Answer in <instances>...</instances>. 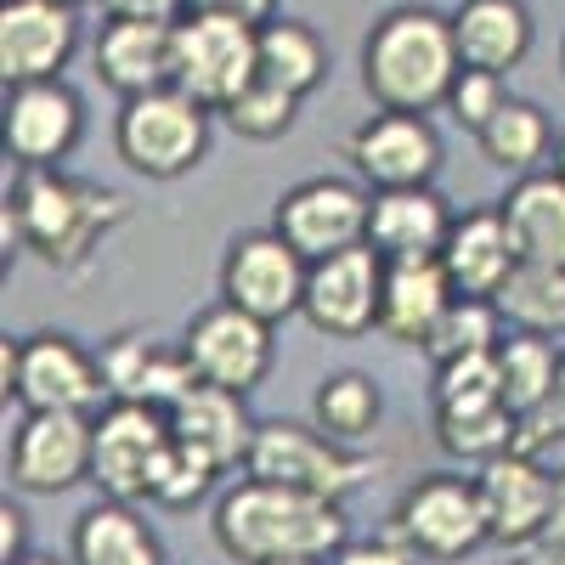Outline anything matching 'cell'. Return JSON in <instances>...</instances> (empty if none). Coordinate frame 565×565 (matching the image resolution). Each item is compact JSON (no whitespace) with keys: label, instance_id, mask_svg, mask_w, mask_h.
I'll use <instances>...</instances> for the list:
<instances>
[{"label":"cell","instance_id":"cell-9","mask_svg":"<svg viewBox=\"0 0 565 565\" xmlns=\"http://www.w3.org/2000/svg\"><path fill=\"white\" fill-rule=\"evenodd\" d=\"M396 543L418 559H463L492 543L481 487L463 476H418L396 498Z\"/></svg>","mask_w":565,"mask_h":565},{"label":"cell","instance_id":"cell-4","mask_svg":"<svg viewBox=\"0 0 565 565\" xmlns=\"http://www.w3.org/2000/svg\"><path fill=\"white\" fill-rule=\"evenodd\" d=\"M244 476L295 487V492H311V498H328V503H345V498L373 476V458L351 452V447L334 441V436H322L317 424L266 418L260 430H255V441H249Z\"/></svg>","mask_w":565,"mask_h":565},{"label":"cell","instance_id":"cell-30","mask_svg":"<svg viewBox=\"0 0 565 565\" xmlns=\"http://www.w3.org/2000/svg\"><path fill=\"white\" fill-rule=\"evenodd\" d=\"M476 141H481L487 164H498V170H509V175H537V164H543L548 148H554V130H548V114H543L537 103L509 97V103L487 119V130H481Z\"/></svg>","mask_w":565,"mask_h":565},{"label":"cell","instance_id":"cell-26","mask_svg":"<svg viewBox=\"0 0 565 565\" xmlns=\"http://www.w3.org/2000/svg\"><path fill=\"white\" fill-rule=\"evenodd\" d=\"M74 565H164V543L130 503L103 498L74 521Z\"/></svg>","mask_w":565,"mask_h":565},{"label":"cell","instance_id":"cell-6","mask_svg":"<svg viewBox=\"0 0 565 565\" xmlns=\"http://www.w3.org/2000/svg\"><path fill=\"white\" fill-rule=\"evenodd\" d=\"M260 79V29L238 18L186 12L175 23V90L221 114Z\"/></svg>","mask_w":565,"mask_h":565},{"label":"cell","instance_id":"cell-8","mask_svg":"<svg viewBox=\"0 0 565 565\" xmlns=\"http://www.w3.org/2000/svg\"><path fill=\"white\" fill-rule=\"evenodd\" d=\"M175 447L170 413L141 407V402H114L90 424V481L114 503L153 498V481Z\"/></svg>","mask_w":565,"mask_h":565},{"label":"cell","instance_id":"cell-20","mask_svg":"<svg viewBox=\"0 0 565 565\" xmlns=\"http://www.w3.org/2000/svg\"><path fill=\"white\" fill-rule=\"evenodd\" d=\"M452 210L436 186H396V193H373L367 204V244L380 249L385 266L402 260H441L452 238Z\"/></svg>","mask_w":565,"mask_h":565},{"label":"cell","instance_id":"cell-19","mask_svg":"<svg viewBox=\"0 0 565 565\" xmlns=\"http://www.w3.org/2000/svg\"><path fill=\"white\" fill-rule=\"evenodd\" d=\"M97 79L119 97H148V90L175 85V23H141V18H108L97 45H90Z\"/></svg>","mask_w":565,"mask_h":565},{"label":"cell","instance_id":"cell-41","mask_svg":"<svg viewBox=\"0 0 565 565\" xmlns=\"http://www.w3.org/2000/svg\"><path fill=\"white\" fill-rule=\"evenodd\" d=\"M23 509L7 498V503H0V565H18V559H29L23 554Z\"/></svg>","mask_w":565,"mask_h":565},{"label":"cell","instance_id":"cell-31","mask_svg":"<svg viewBox=\"0 0 565 565\" xmlns=\"http://www.w3.org/2000/svg\"><path fill=\"white\" fill-rule=\"evenodd\" d=\"M380 413H385V396H380V385H373V373H362V367L328 373V380L317 385V396H311L317 430L334 436V441H345V447L362 441V436H373Z\"/></svg>","mask_w":565,"mask_h":565},{"label":"cell","instance_id":"cell-33","mask_svg":"<svg viewBox=\"0 0 565 565\" xmlns=\"http://www.w3.org/2000/svg\"><path fill=\"white\" fill-rule=\"evenodd\" d=\"M503 345V311L498 300H476V295H458L441 322L430 328V340H424V356L436 367L441 362H463V356H487Z\"/></svg>","mask_w":565,"mask_h":565},{"label":"cell","instance_id":"cell-12","mask_svg":"<svg viewBox=\"0 0 565 565\" xmlns=\"http://www.w3.org/2000/svg\"><path fill=\"white\" fill-rule=\"evenodd\" d=\"M385 260L373 244L340 249L328 260H311L306 277V306L300 317L328 340H362L367 328H380V306H385Z\"/></svg>","mask_w":565,"mask_h":565},{"label":"cell","instance_id":"cell-48","mask_svg":"<svg viewBox=\"0 0 565 565\" xmlns=\"http://www.w3.org/2000/svg\"><path fill=\"white\" fill-rule=\"evenodd\" d=\"M63 7H79V0H63Z\"/></svg>","mask_w":565,"mask_h":565},{"label":"cell","instance_id":"cell-29","mask_svg":"<svg viewBox=\"0 0 565 565\" xmlns=\"http://www.w3.org/2000/svg\"><path fill=\"white\" fill-rule=\"evenodd\" d=\"M498 311L503 322H514V334H543V340L565 334V266L521 260L498 289Z\"/></svg>","mask_w":565,"mask_h":565},{"label":"cell","instance_id":"cell-21","mask_svg":"<svg viewBox=\"0 0 565 565\" xmlns=\"http://www.w3.org/2000/svg\"><path fill=\"white\" fill-rule=\"evenodd\" d=\"M452 40H458V63L481 68V74H509L532 57L537 23L526 12V0H458L452 12Z\"/></svg>","mask_w":565,"mask_h":565},{"label":"cell","instance_id":"cell-32","mask_svg":"<svg viewBox=\"0 0 565 565\" xmlns=\"http://www.w3.org/2000/svg\"><path fill=\"white\" fill-rule=\"evenodd\" d=\"M559 362L565 356L543 334H509L498 345V385H503V402H509L514 418H526L548 402V391L559 380Z\"/></svg>","mask_w":565,"mask_h":565},{"label":"cell","instance_id":"cell-22","mask_svg":"<svg viewBox=\"0 0 565 565\" xmlns=\"http://www.w3.org/2000/svg\"><path fill=\"white\" fill-rule=\"evenodd\" d=\"M441 266H447L458 295L498 300V289L514 277V266H521V244H514L503 210H469V215H458L452 238L441 249Z\"/></svg>","mask_w":565,"mask_h":565},{"label":"cell","instance_id":"cell-14","mask_svg":"<svg viewBox=\"0 0 565 565\" xmlns=\"http://www.w3.org/2000/svg\"><path fill=\"white\" fill-rule=\"evenodd\" d=\"M345 159L367 181V193H396V186H430L441 170V136L424 114H367L345 136Z\"/></svg>","mask_w":565,"mask_h":565},{"label":"cell","instance_id":"cell-43","mask_svg":"<svg viewBox=\"0 0 565 565\" xmlns=\"http://www.w3.org/2000/svg\"><path fill=\"white\" fill-rule=\"evenodd\" d=\"M543 543H565V469L554 476V503H548V526H543Z\"/></svg>","mask_w":565,"mask_h":565},{"label":"cell","instance_id":"cell-40","mask_svg":"<svg viewBox=\"0 0 565 565\" xmlns=\"http://www.w3.org/2000/svg\"><path fill=\"white\" fill-rule=\"evenodd\" d=\"M418 554H407L402 543H345L328 565H413Z\"/></svg>","mask_w":565,"mask_h":565},{"label":"cell","instance_id":"cell-37","mask_svg":"<svg viewBox=\"0 0 565 565\" xmlns=\"http://www.w3.org/2000/svg\"><path fill=\"white\" fill-rule=\"evenodd\" d=\"M554 441H565V362H559V380H554L548 402H543L537 413H526V418H521V430H514V452L537 458V452H543V447H554Z\"/></svg>","mask_w":565,"mask_h":565},{"label":"cell","instance_id":"cell-3","mask_svg":"<svg viewBox=\"0 0 565 565\" xmlns=\"http://www.w3.org/2000/svg\"><path fill=\"white\" fill-rule=\"evenodd\" d=\"M125 221V199L63 170H18L7 193V249L23 244L52 266H85Z\"/></svg>","mask_w":565,"mask_h":565},{"label":"cell","instance_id":"cell-1","mask_svg":"<svg viewBox=\"0 0 565 565\" xmlns=\"http://www.w3.org/2000/svg\"><path fill=\"white\" fill-rule=\"evenodd\" d=\"M215 543L238 565H271V559H334L345 537V509L244 476L215 503Z\"/></svg>","mask_w":565,"mask_h":565},{"label":"cell","instance_id":"cell-10","mask_svg":"<svg viewBox=\"0 0 565 565\" xmlns=\"http://www.w3.org/2000/svg\"><path fill=\"white\" fill-rule=\"evenodd\" d=\"M306 277H311V260L289 238H277L271 226L238 232L221 260V300L260 322H282L306 306Z\"/></svg>","mask_w":565,"mask_h":565},{"label":"cell","instance_id":"cell-17","mask_svg":"<svg viewBox=\"0 0 565 565\" xmlns=\"http://www.w3.org/2000/svg\"><path fill=\"white\" fill-rule=\"evenodd\" d=\"M90 424L85 413H23L12 430V487L57 498L90 481Z\"/></svg>","mask_w":565,"mask_h":565},{"label":"cell","instance_id":"cell-36","mask_svg":"<svg viewBox=\"0 0 565 565\" xmlns=\"http://www.w3.org/2000/svg\"><path fill=\"white\" fill-rule=\"evenodd\" d=\"M509 103V90H503V79L498 74H481V68H458V79H452V90H447V114L463 125V130H487V119L498 114Z\"/></svg>","mask_w":565,"mask_h":565},{"label":"cell","instance_id":"cell-15","mask_svg":"<svg viewBox=\"0 0 565 565\" xmlns=\"http://www.w3.org/2000/svg\"><path fill=\"white\" fill-rule=\"evenodd\" d=\"M85 130V108L63 79L7 85V159L18 170H57Z\"/></svg>","mask_w":565,"mask_h":565},{"label":"cell","instance_id":"cell-42","mask_svg":"<svg viewBox=\"0 0 565 565\" xmlns=\"http://www.w3.org/2000/svg\"><path fill=\"white\" fill-rule=\"evenodd\" d=\"M509 565H565V543H526V548H509Z\"/></svg>","mask_w":565,"mask_h":565},{"label":"cell","instance_id":"cell-44","mask_svg":"<svg viewBox=\"0 0 565 565\" xmlns=\"http://www.w3.org/2000/svg\"><path fill=\"white\" fill-rule=\"evenodd\" d=\"M554 175L565 181V130H559V141H554Z\"/></svg>","mask_w":565,"mask_h":565},{"label":"cell","instance_id":"cell-39","mask_svg":"<svg viewBox=\"0 0 565 565\" xmlns=\"http://www.w3.org/2000/svg\"><path fill=\"white\" fill-rule=\"evenodd\" d=\"M108 18H141V23H181L186 0H103Z\"/></svg>","mask_w":565,"mask_h":565},{"label":"cell","instance_id":"cell-7","mask_svg":"<svg viewBox=\"0 0 565 565\" xmlns=\"http://www.w3.org/2000/svg\"><path fill=\"white\" fill-rule=\"evenodd\" d=\"M0 367H7V396H18L29 413H85L90 418L108 396L103 362L68 334H29L18 345L7 340Z\"/></svg>","mask_w":565,"mask_h":565},{"label":"cell","instance_id":"cell-46","mask_svg":"<svg viewBox=\"0 0 565 565\" xmlns=\"http://www.w3.org/2000/svg\"><path fill=\"white\" fill-rule=\"evenodd\" d=\"M271 565H328V559H271Z\"/></svg>","mask_w":565,"mask_h":565},{"label":"cell","instance_id":"cell-25","mask_svg":"<svg viewBox=\"0 0 565 565\" xmlns=\"http://www.w3.org/2000/svg\"><path fill=\"white\" fill-rule=\"evenodd\" d=\"M514 244H521V260H543V266H565V181L548 170L521 175L509 186V199L498 204Z\"/></svg>","mask_w":565,"mask_h":565},{"label":"cell","instance_id":"cell-5","mask_svg":"<svg viewBox=\"0 0 565 565\" xmlns=\"http://www.w3.org/2000/svg\"><path fill=\"white\" fill-rule=\"evenodd\" d=\"M114 153L148 181H175L210 153V108L175 85L130 97L114 119Z\"/></svg>","mask_w":565,"mask_h":565},{"label":"cell","instance_id":"cell-2","mask_svg":"<svg viewBox=\"0 0 565 565\" xmlns=\"http://www.w3.org/2000/svg\"><path fill=\"white\" fill-rule=\"evenodd\" d=\"M452 12L436 7H391L362 40V90L385 114H430L447 108L458 79Z\"/></svg>","mask_w":565,"mask_h":565},{"label":"cell","instance_id":"cell-45","mask_svg":"<svg viewBox=\"0 0 565 565\" xmlns=\"http://www.w3.org/2000/svg\"><path fill=\"white\" fill-rule=\"evenodd\" d=\"M18 565H57V559H45V554H29V559H18Z\"/></svg>","mask_w":565,"mask_h":565},{"label":"cell","instance_id":"cell-11","mask_svg":"<svg viewBox=\"0 0 565 565\" xmlns=\"http://www.w3.org/2000/svg\"><path fill=\"white\" fill-rule=\"evenodd\" d=\"M367 204H373V193H362L356 181L311 175V181H295L289 193L277 199L271 232L289 238L306 260H328L340 249L367 244Z\"/></svg>","mask_w":565,"mask_h":565},{"label":"cell","instance_id":"cell-34","mask_svg":"<svg viewBox=\"0 0 565 565\" xmlns=\"http://www.w3.org/2000/svg\"><path fill=\"white\" fill-rule=\"evenodd\" d=\"M221 119H226L232 136H244V141H277V136L295 130L300 97H295V90H282V85H271V79H255L238 103L221 108Z\"/></svg>","mask_w":565,"mask_h":565},{"label":"cell","instance_id":"cell-38","mask_svg":"<svg viewBox=\"0 0 565 565\" xmlns=\"http://www.w3.org/2000/svg\"><path fill=\"white\" fill-rule=\"evenodd\" d=\"M186 12L238 18V23H255V29H266V23L277 18V0H186Z\"/></svg>","mask_w":565,"mask_h":565},{"label":"cell","instance_id":"cell-13","mask_svg":"<svg viewBox=\"0 0 565 565\" xmlns=\"http://www.w3.org/2000/svg\"><path fill=\"white\" fill-rule=\"evenodd\" d=\"M186 362H193L199 385H221V391H238L249 396L266 373H271V322L238 311V306H204L193 322H186V340H181Z\"/></svg>","mask_w":565,"mask_h":565},{"label":"cell","instance_id":"cell-35","mask_svg":"<svg viewBox=\"0 0 565 565\" xmlns=\"http://www.w3.org/2000/svg\"><path fill=\"white\" fill-rule=\"evenodd\" d=\"M215 476H226V469H221L210 452L175 441L170 458H164V469H159V481H153V503H164V509H186V503H199V498L215 487Z\"/></svg>","mask_w":565,"mask_h":565},{"label":"cell","instance_id":"cell-23","mask_svg":"<svg viewBox=\"0 0 565 565\" xmlns=\"http://www.w3.org/2000/svg\"><path fill=\"white\" fill-rule=\"evenodd\" d=\"M170 430H175V441L199 447V452H210L221 469H232V463L249 458V441H255L260 424L249 418V407H244L238 391L193 385V391L170 407Z\"/></svg>","mask_w":565,"mask_h":565},{"label":"cell","instance_id":"cell-47","mask_svg":"<svg viewBox=\"0 0 565 565\" xmlns=\"http://www.w3.org/2000/svg\"><path fill=\"white\" fill-rule=\"evenodd\" d=\"M559 74H565V40H559Z\"/></svg>","mask_w":565,"mask_h":565},{"label":"cell","instance_id":"cell-27","mask_svg":"<svg viewBox=\"0 0 565 565\" xmlns=\"http://www.w3.org/2000/svg\"><path fill=\"white\" fill-rule=\"evenodd\" d=\"M514 430H521V418L509 413L503 396L436 402V441H441V452H452V458L492 463V458L514 452Z\"/></svg>","mask_w":565,"mask_h":565},{"label":"cell","instance_id":"cell-18","mask_svg":"<svg viewBox=\"0 0 565 565\" xmlns=\"http://www.w3.org/2000/svg\"><path fill=\"white\" fill-rule=\"evenodd\" d=\"M481 503H487V526H492V543L503 548H526L543 537L548 526V503H554V476L526 458V452H503L492 463H481Z\"/></svg>","mask_w":565,"mask_h":565},{"label":"cell","instance_id":"cell-28","mask_svg":"<svg viewBox=\"0 0 565 565\" xmlns=\"http://www.w3.org/2000/svg\"><path fill=\"white\" fill-rule=\"evenodd\" d=\"M260 79L295 90V97L306 103L311 90L328 79V45L311 23L300 18H271L260 29Z\"/></svg>","mask_w":565,"mask_h":565},{"label":"cell","instance_id":"cell-16","mask_svg":"<svg viewBox=\"0 0 565 565\" xmlns=\"http://www.w3.org/2000/svg\"><path fill=\"white\" fill-rule=\"evenodd\" d=\"M79 52V18L63 0H0V74L7 85L63 79Z\"/></svg>","mask_w":565,"mask_h":565},{"label":"cell","instance_id":"cell-24","mask_svg":"<svg viewBox=\"0 0 565 565\" xmlns=\"http://www.w3.org/2000/svg\"><path fill=\"white\" fill-rule=\"evenodd\" d=\"M458 300L452 277L441 260H402L385 271V306H380V334L396 345H424L441 311Z\"/></svg>","mask_w":565,"mask_h":565}]
</instances>
